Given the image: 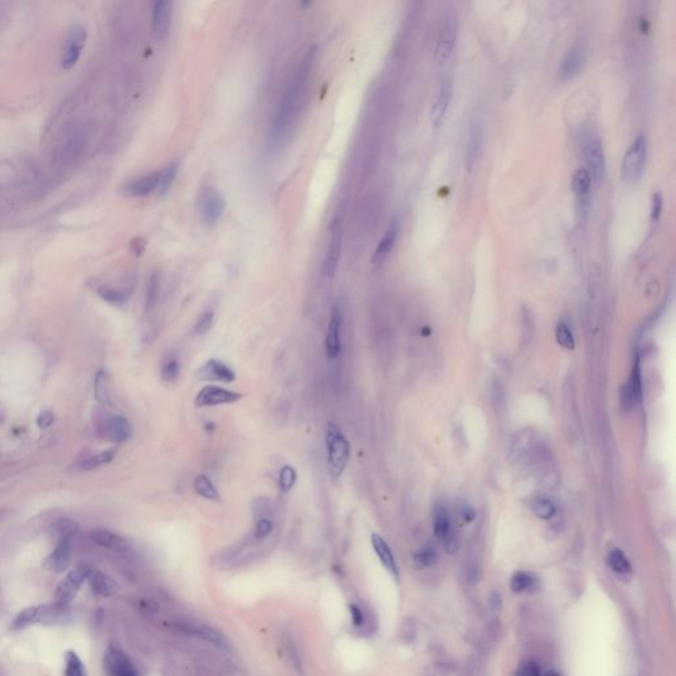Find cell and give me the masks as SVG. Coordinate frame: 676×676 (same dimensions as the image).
I'll return each instance as SVG.
<instances>
[{
	"label": "cell",
	"instance_id": "cell-29",
	"mask_svg": "<svg viewBox=\"0 0 676 676\" xmlns=\"http://www.w3.org/2000/svg\"><path fill=\"white\" fill-rule=\"evenodd\" d=\"M450 516L446 510V506L437 505L433 512V530L435 535L441 539L444 543L453 539V534L450 531ZM456 538V536H455Z\"/></svg>",
	"mask_w": 676,
	"mask_h": 676
},
{
	"label": "cell",
	"instance_id": "cell-5",
	"mask_svg": "<svg viewBox=\"0 0 676 676\" xmlns=\"http://www.w3.org/2000/svg\"><path fill=\"white\" fill-rule=\"evenodd\" d=\"M647 153V143L644 135L635 138V140L627 149L622 160V177L627 182H637L644 172Z\"/></svg>",
	"mask_w": 676,
	"mask_h": 676
},
{
	"label": "cell",
	"instance_id": "cell-9",
	"mask_svg": "<svg viewBox=\"0 0 676 676\" xmlns=\"http://www.w3.org/2000/svg\"><path fill=\"white\" fill-rule=\"evenodd\" d=\"M342 238H344V228L341 219L336 217L330 225L329 243L323 263V274L327 278H333L337 272L341 251H342Z\"/></svg>",
	"mask_w": 676,
	"mask_h": 676
},
{
	"label": "cell",
	"instance_id": "cell-15",
	"mask_svg": "<svg viewBox=\"0 0 676 676\" xmlns=\"http://www.w3.org/2000/svg\"><path fill=\"white\" fill-rule=\"evenodd\" d=\"M452 98H453L452 83L448 80H444V81L439 83L436 97L433 99L432 107H430V122L435 127L440 126L443 123V120L446 119Z\"/></svg>",
	"mask_w": 676,
	"mask_h": 676
},
{
	"label": "cell",
	"instance_id": "cell-7",
	"mask_svg": "<svg viewBox=\"0 0 676 676\" xmlns=\"http://www.w3.org/2000/svg\"><path fill=\"white\" fill-rule=\"evenodd\" d=\"M90 568L87 565H80L70 571L65 578L61 580L58 584L56 594H54V604L66 608L67 604L74 598V596L80 591L83 582L87 580L90 575Z\"/></svg>",
	"mask_w": 676,
	"mask_h": 676
},
{
	"label": "cell",
	"instance_id": "cell-41",
	"mask_svg": "<svg viewBox=\"0 0 676 676\" xmlns=\"http://www.w3.org/2000/svg\"><path fill=\"white\" fill-rule=\"evenodd\" d=\"M180 374V363L175 356H169L162 364V378L164 382H173Z\"/></svg>",
	"mask_w": 676,
	"mask_h": 676
},
{
	"label": "cell",
	"instance_id": "cell-21",
	"mask_svg": "<svg viewBox=\"0 0 676 676\" xmlns=\"http://www.w3.org/2000/svg\"><path fill=\"white\" fill-rule=\"evenodd\" d=\"M172 19V0H152V28L159 37L168 32Z\"/></svg>",
	"mask_w": 676,
	"mask_h": 676
},
{
	"label": "cell",
	"instance_id": "cell-38",
	"mask_svg": "<svg viewBox=\"0 0 676 676\" xmlns=\"http://www.w3.org/2000/svg\"><path fill=\"white\" fill-rule=\"evenodd\" d=\"M52 528H53V532H54V535H56L57 539L66 538V536L76 538V535L80 531L78 525L74 521H72V519H61V521L56 522Z\"/></svg>",
	"mask_w": 676,
	"mask_h": 676
},
{
	"label": "cell",
	"instance_id": "cell-42",
	"mask_svg": "<svg viewBox=\"0 0 676 676\" xmlns=\"http://www.w3.org/2000/svg\"><path fill=\"white\" fill-rule=\"evenodd\" d=\"M297 473L296 470L290 466V465H285L281 468V473H279V489L283 493H288L294 485L296 483Z\"/></svg>",
	"mask_w": 676,
	"mask_h": 676
},
{
	"label": "cell",
	"instance_id": "cell-35",
	"mask_svg": "<svg viewBox=\"0 0 676 676\" xmlns=\"http://www.w3.org/2000/svg\"><path fill=\"white\" fill-rule=\"evenodd\" d=\"M94 395L100 403H110V387L109 375L105 371H99L94 382Z\"/></svg>",
	"mask_w": 676,
	"mask_h": 676
},
{
	"label": "cell",
	"instance_id": "cell-36",
	"mask_svg": "<svg viewBox=\"0 0 676 676\" xmlns=\"http://www.w3.org/2000/svg\"><path fill=\"white\" fill-rule=\"evenodd\" d=\"M177 172H179V164L177 163H172V164L168 165L164 171L162 172L160 184H159V189H157L162 196H165L171 190L173 182L176 180Z\"/></svg>",
	"mask_w": 676,
	"mask_h": 676
},
{
	"label": "cell",
	"instance_id": "cell-43",
	"mask_svg": "<svg viewBox=\"0 0 676 676\" xmlns=\"http://www.w3.org/2000/svg\"><path fill=\"white\" fill-rule=\"evenodd\" d=\"M213 323H215V311L213 309L205 311L198 317L197 321L195 324V333L198 336L208 333L213 327Z\"/></svg>",
	"mask_w": 676,
	"mask_h": 676
},
{
	"label": "cell",
	"instance_id": "cell-28",
	"mask_svg": "<svg viewBox=\"0 0 676 676\" xmlns=\"http://www.w3.org/2000/svg\"><path fill=\"white\" fill-rule=\"evenodd\" d=\"M591 188H592V179L589 172L585 168H580L572 176V189L581 206L587 205L589 199Z\"/></svg>",
	"mask_w": 676,
	"mask_h": 676
},
{
	"label": "cell",
	"instance_id": "cell-19",
	"mask_svg": "<svg viewBox=\"0 0 676 676\" xmlns=\"http://www.w3.org/2000/svg\"><path fill=\"white\" fill-rule=\"evenodd\" d=\"M198 378L202 380H217L223 383L234 382L237 375L230 366L219 360H210L197 371Z\"/></svg>",
	"mask_w": 676,
	"mask_h": 676
},
{
	"label": "cell",
	"instance_id": "cell-34",
	"mask_svg": "<svg viewBox=\"0 0 676 676\" xmlns=\"http://www.w3.org/2000/svg\"><path fill=\"white\" fill-rule=\"evenodd\" d=\"M532 509H534V512L536 516H539L541 519H545V521L551 519L556 512L555 503L545 497H538L532 503Z\"/></svg>",
	"mask_w": 676,
	"mask_h": 676
},
{
	"label": "cell",
	"instance_id": "cell-33",
	"mask_svg": "<svg viewBox=\"0 0 676 676\" xmlns=\"http://www.w3.org/2000/svg\"><path fill=\"white\" fill-rule=\"evenodd\" d=\"M195 490L202 498H206L209 501H219V492L217 490L215 483L204 475H199L195 479Z\"/></svg>",
	"mask_w": 676,
	"mask_h": 676
},
{
	"label": "cell",
	"instance_id": "cell-32",
	"mask_svg": "<svg viewBox=\"0 0 676 676\" xmlns=\"http://www.w3.org/2000/svg\"><path fill=\"white\" fill-rule=\"evenodd\" d=\"M116 456V449H107V450H103V452L97 453V455H94V456H91V457H89V459H86L85 461L81 462L80 469H81V470H85V472L98 469V468H100V466H103V465H106V464L113 461Z\"/></svg>",
	"mask_w": 676,
	"mask_h": 676
},
{
	"label": "cell",
	"instance_id": "cell-3",
	"mask_svg": "<svg viewBox=\"0 0 676 676\" xmlns=\"http://www.w3.org/2000/svg\"><path fill=\"white\" fill-rule=\"evenodd\" d=\"M327 452H328V466L330 475L340 477L347 468L350 456V444L347 436L336 424L329 423L327 427Z\"/></svg>",
	"mask_w": 676,
	"mask_h": 676
},
{
	"label": "cell",
	"instance_id": "cell-4",
	"mask_svg": "<svg viewBox=\"0 0 676 676\" xmlns=\"http://www.w3.org/2000/svg\"><path fill=\"white\" fill-rule=\"evenodd\" d=\"M197 208L201 221L208 226H213L225 213L226 201L217 188L205 185L198 193Z\"/></svg>",
	"mask_w": 676,
	"mask_h": 676
},
{
	"label": "cell",
	"instance_id": "cell-46",
	"mask_svg": "<svg viewBox=\"0 0 676 676\" xmlns=\"http://www.w3.org/2000/svg\"><path fill=\"white\" fill-rule=\"evenodd\" d=\"M350 615H351V624L354 626H363V624H364V614H363L361 607H358L357 604H351L350 605Z\"/></svg>",
	"mask_w": 676,
	"mask_h": 676
},
{
	"label": "cell",
	"instance_id": "cell-45",
	"mask_svg": "<svg viewBox=\"0 0 676 676\" xmlns=\"http://www.w3.org/2000/svg\"><path fill=\"white\" fill-rule=\"evenodd\" d=\"M272 530H274L272 521L268 519V518H262V519L258 521V523L255 526V536L258 539H264V538H267V536L271 535Z\"/></svg>",
	"mask_w": 676,
	"mask_h": 676
},
{
	"label": "cell",
	"instance_id": "cell-12",
	"mask_svg": "<svg viewBox=\"0 0 676 676\" xmlns=\"http://www.w3.org/2000/svg\"><path fill=\"white\" fill-rule=\"evenodd\" d=\"M172 627H173V630L182 633L184 635L196 637V638H199L205 642L218 646L221 648H226L229 646L226 638L218 630L208 626V625H204V624L189 622V621H176L172 624Z\"/></svg>",
	"mask_w": 676,
	"mask_h": 676
},
{
	"label": "cell",
	"instance_id": "cell-49",
	"mask_svg": "<svg viewBox=\"0 0 676 676\" xmlns=\"http://www.w3.org/2000/svg\"><path fill=\"white\" fill-rule=\"evenodd\" d=\"M460 515H461V518L465 522H470L476 516V512L473 510L472 506H469L466 503H462L461 506H460Z\"/></svg>",
	"mask_w": 676,
	"mask_h": 676
},
{
	"label": "cell",
	"instance_id": "cell-13",
	"mask_svg": "<svg viewBox=\"0 0 676 676\" xmlns=\"http://www.w3.org/2000/svg\"><path fill=\"white\" fill-rule=\"evenodd\" d=\"M105 670L113 676H136L139 673L132 660L116 646H110L105 654Z\"/></svg>",
	"mask_w": 676,
	"mask_h": 676
},
{
	"label": "cell",
	"instance_id": "cell-10",
	"mask_svg": "<svg viewBox=\"0 0 676 676\" xmlns=\"http://www.w3.org/2000/svg\"><path fill=\"white\" fill-rule=\"evenodd\" d=\"M587 43L582 37H580L574 43V45L567 52L561 61L559 67V80L561 83H567L578 76V72L587 61Z\"/></svg>",
	"mask_w": 676,
	"mask_h": 676
},
{
	"label": "cell",
	"instance_id": "cell-1",
	"mask_svg": "<svg viewBox=\"0 0 676 676\" xmlns=\"http://www.w3.org/2000/svg\"><path fill=\"white\" fill-rule=\"evenodd\" d=\"M316 48H311L298 63L296 70L285 87L278 113L271 127V139L278 142L295 124L298 118L305 94L309 89L311 77L316 65Z\"/></svg>",
	"mask_w": 676,
	"mask_h": 676
},
{
	"label": "cell",
	"instance_id": "cell-47",
	"mask_svg": "<svg viewBox=\"0 0 676 676\" xmlns=\"http://www.w3.org/2000/svg\"><path fill=\"white\" fill-rule=\"evenodd\" d=\"M54 422V415L52 411H43L37 416V426L40 429H45L50 427Z\"/></svg>",
	"mask_w": 676,
	"mask_h": 676
},
{
	"label": "cell",
	"instance_id": "cell-27",
	"mask_svg": "<svg viewBox=\"0 0 676 676\" xmlns=\"http://www.w3.org/2000/svg\"><path fill=\"white\" fill-rule=\"evenodd\" d=\"M482 143H483V131L479 124H475L468 138V144H466V166L469 171H472L481 157L482 152Z\"/></svg>",
	"mask_w": 676,
	"mask_h": 676
},
{
	"label": "cell",
	"instance_id": "cell-26",
	"mask_svg": "<svg viewBox=\"0 0 676 676\" xmlns=\"http://www.w3.org/2000/svg\"><path fill=\"white\" fill-rule=\"evenodd\" d=\"M371 545H373L377 556L380 558V563L383 564V567L397 580L399 572H397V567H396L395 558L393 555L391 548L387 545V542L378 534H373L371 535Z\"/></svg>",
	"mask_w": 676,
	"mask_h": 676
},
{
	"label": "cell",
	"instance_id": "cell-37",
	"mask_svg": "<svg viewBox=\"0 0 676 676\" xmlns=\"http://www.w3.org/2000/svg\"><path fill=\"white\" fill-rule=\"evenodd\" d=\"M535 578L532 574H528V572H516L512 578V592L515 593H522L525 591H528L532 588V585L535 584Z\"/></svg>",
	"mask_w": 676,
	"mask_h": 676
},
{
	"label": "cell",
	"instance_id": "cell-51",
	"mask_svg": "<svg viewBox=\"0 0 676 676\" xmlns=\"http://www.w3.org/2000/svg\"><path fill=\"white\" fill-rule=\"evenodd\" d=\"M132 251H135L138 255H140L144 251V242L142 238H136L132 242Z\"/></svg>",
	"mask_w": 676,
	"mask_h": 676
},
{
	"label": "cell",
	"instance_id": "cell-52",
	"mask_svg": "<svg viewBox=\"0 0 676 676\" xmlns=\"http://www.w3.org/2000/svg\"><path fill=\"white\" fill-rule=\"evenodd\" d=\"M7 515H8V512L1 510V512H0V521H1V519H4V518H7Z\"/></svg>",
	"mask_w": 676,
	"mask_h": 676
},
{
	"label": "cell",
	"instance_id": "cell-31",
	"mask_svg": "<svg viewBox=\"0 0 676 676\" xmlns=\"http://www.w3.org/2000/svg\"><path fill=\"white\" fill-rule=\"evenodd\" d=\"M97 292L105 301H107L109 304L116 305V307L124 305L131 296V290H116V288H111L107 285L99 287Z\"/></svg>",
	"mask_w": 676,
	"mask_h": 676
},
{
	"label": "cell",
	"instance_id": "cell-2",
	"mask_svg": "<svg viewBox=\"0 0 676 676\" xmlns=\"http://www.w3.org/2000/svg\"><path fill=\"white\" fill-rule=\"evenodd\" d=\"M459 31H460L459 14L455 8H449L446 10L443 17L436 40L435 58L437 64L444 65L452 58L459 39Z\"/></svg>",
	"mask_w": 676,
	"mask_h": 676
},
{
	"label": "cell",
	"instance_id": "cell-30",
	"mask_svg": "<svg viewBox=\"0 0 676 676\" xmlns=\"http://www.w3.org/2000/svg\"><path fill=\"white\" fill-rule=\"evenodd\" d=\"M607 563L611 571L621 578H631V565L626 555L620 548H611L607 556Z\"/></svg>",
	"mask_w": 676,
	"mask_h": 676
},
{
	"label": "cell",
	"instance_id": "cell-17",
	"mask_svg": "<svg viewBox=\"0 0 676 676\" xmlns=\"http://www.w3.org/2000/svg\"><path fill=\"white\" fill-rule=\"evenodd\" d=\"M641 399H642L641 367H640V362L635 361L634 366H633V370H631V374H630V378L627 380L626 384L622 389L621 402L626 410H631V408L637 407V404H640Z\"/></svg>",
	"mask_w": 676,
	"mask_h": 676
},
{
	"label": "cell",
	"instance_id": "cell-8",
	"mask_svg": "<svg viewBox=\"0 0 676 676\" xmlns=\"http://www.w3.org/2000/svg\"><path fill=\"white\" fill-rule=\"evenodd\" d=\"M64 611H65V608H61V607L56 605L54 602L52 605L27 608V609L21 611L17 614V618L12 622V629L19 630V629L30 626L32 624L54 622L58 620V617L64 613Z\"/></svg>",
	"mask_w": 676,
	"mask_h": 676
},
{
	"label": "cell",
	"instance_id": "cell-44",
	"mask_svg": "<svg viewBox=\"0 0 676 676\" xmlns=\"http://www.w3.org/2000/svg\"><path fill=\"white\" fill-rule=\"evenodd\" d=\"M435 560H436V552L433 551V548H428V547L427 548H423L415 556V561L420 567H429V565H432L435 563Z\"/></svg>",
	"mask_w": 676,
	"mask_h": 676
},
{
	"label": "cell",
	"instance_id": "cell-25",
	"mask_svg": "<svg viewBox=\"0 0 676 676\" xmlns=\"http://www.w3.org/2000/svg\"><path fill=\"white\" fill-rule=\"evenodd\" d=\"M87 581L90 584L91 591L94 594L99 597H111L118 593L119 585L116 584V580L99 572V571H90V575L87 578Z\"/></svg>",
	"mask_w": 676,
	"mask_h": 676
},
{
	"label": "cell",
	"instance_id": "cell-40",
	"mask_svg": "<svg viewBox=\"0 0 676 676\" xmlns=\"http://www.w3.org/2000/svg\"><path fill=\"white\" fill-rule=\"evenodd\" d=\"M556 341L561 347L567 350H574L575 349V337L571 328L564 323L560 321L556 327Z\"/></svg>",
	"mask_w": 676,
	"mask_h": 676
},
{
	"label": "cell",
	"instance_id": "cell-39",
	"mask_svg": "<svg viewBox=\"0 0 676 676\" xmlns=\"http://www.w3.org/2000/svg\"><path fill=\"white\" fill-rule=\"evenodd\" d=\"M65 663V675L83 676L86 674L83 660L78 658V655L74 651H66Z\"/></svg>",
	"mask_w": 676,
	"mask_h": 676
},
{
	"label": "cell",
	"instance_id": "cell-18",
	"mask_svg": "<svg viewBox=\"0 0 676 676\" xmlns=\"http://www.w3.org/2000/svg\"><path fill=\"white\" fill-rule=\"evenodd\" d=\"M341 325H342V314L338 307H334L330 314L329 325L325 338V350L330 360H334L341 353Z\"/></svg>",
	"mask_w": 676,
	"mask_h": 676
},
{
	"label": "cell",
	"instance_id": "cell-11",
	"mask_svg": "<svg viewBox=\"0 0 676 676\" xmlns=\"http://www.w3.org/2000/svg\"><path fill=\"white\" fill-rule=\"evenodd\" d=\"M86 39H87V33L83 25L76 24L70 28L63 48V57H61L63 69L67 70L78 63L83 48L86 45Z\"/></svg>",
	"mask_w": 676,
	"mask_h": 676
},
{
	"label": "cell",
	"instance_id": "cell-23",
	"mask_svg": "<svg viewBox=\"0 0 676 676\" xmlns=\"http://www.w3.org/2000/svg\"><path fill=\"white\" fill-rule=\"evenodd\" d=\"M397 235H399V223H397L396 219H394L391 222V225L389 226L387 231L384 232L383 238L380 239L378 246H377L374 254H373L371 264L374 267H380V264L383 263L387 259V257L390 255V252L393 251V248L395 246L396 241H397Z\"/></svg>",
	"mask_w": 676,
	"mask_h": 676
},
{
	"label": "cell",
	"instance_id": "cell-22",
	"mask_svg": "<svg viewBox=\"0 0 676 676\" xmlns=\"http://www.w3.org/2000/svg\"><path fill=\"white\" fill-rule=\"evenodd\" d=\"M90 538L96 545H100L103 548H107V549H111V551H116V552H126L130 548L129 542L123 536H120L114 531L106 530V528L93 530L90 532Z\"/></svg>",
	"mask_w": 676,
	"mask_h": 676
},
{
	"label": "cell",
	"instance_id": "cell-6",
	"mask_svg": "<svg viewBox=\"0 0 676 676\" xmlns=\"http://www.w3.org/2000/svg\"><path fill=\"white\" fill-rule=\"evenodd\" d=\"M582 157L587 164L585 169L589 172L592 182L596 185L604 182L607 175L605 155H604L602 144L597 136H591L584 142Z\"/></svg>",
	"mask_w": 676,
	"mask_h": 676
},
{
	"label": "cell",
	"instance_id": "cell-24",
	"mask_svg": "<svg viewBox=\"0 0 676 676\" xmlns=\"http://www.w3.org/2000/svg\"><path fill=\"white\" fill-rule=\"evenodd\" d=\"M105 429H106L107 437L116 444L124 443L131 437L132 428L130 422L126 417L119 416V415L109 417L106 424H105Z\"/></svg>",
	"mask_w": 676,
	"mask_h": 676
},
{
	"label": "cell",
	"instance_id": "cell-20",
	"mask_svg": "<svg viewBox=\"0 0 676 676\" xmlns=\"http://www.w3.org/2000/svg\"><path fill=\"white\" fill-rule=\"evenodd\" d=\"M162 172H151L124 185V193L132 197H146L159 189Z\"/></svg>",
	"mask_w": 676,
	"mask_h": 676
},
{
	"label": "cell",
	"instance_id": "cell-14",
	"mask_svg": "<svg viewBox=\"0 0 676 676\" xmlns=\"http://www.w3.org/2000/svg\"><path fill=\"white\" fill-rule=\"evenodd\" d=\"M241 394L226 390L218 386H206L198 393L195 404L197 407H215L222 404H231L241 399Z\"/></svg>",
	"mask_w": 676,
	"mask_h": 676
},
{
	"label": "cell",
	"instance_id": "cell-16",
	"mask_svg": "<svg viewBox=\"0 0 676 676\" xmlns=\"http://www.w3.org/2000/svg\"><path fill=\"white\" fill-rule=\"evenodd\" d=\"M73 541H74L73 536L57 539L56 548L45 561V567L50 571L61 574L69 568L73 558Z\"/></svg>",
	"mask_w": 676,
	"mask_h": 676
},
{
	"label": "cell",
	"instance_id": "cell-48",
	"mask_svg": "<svg viewBox=\"0 0 676 676\" xmlns=\"http://www.w3.org/2000/svg\"><path fill=\"white\" fill-rule=\"evenodd\" d=\"M518 674H522V675H539L541 674V668L536 663L534 662H527L525 664H522V668L518 671Z\"/></svg>",
	"mask_w": 676,
	"mask_h": 676
},
{
	"label": "cell",
	"instance_id": "cell-50",
	"mask_svg": "<svg viewBox=\"0 0 676 676\" xmlns=\"http://www.w3.org/2000/svg\"><path fill=\"white\" fill-rule=\"evenodd\" d=\"M660 210H662V197H660L659 193H657V195H654V197H653L651 218H653V219H658L660 215Z\"/></svg>",
	"mask_w": 676,
	"mask_h": 676
}]
</instances>
